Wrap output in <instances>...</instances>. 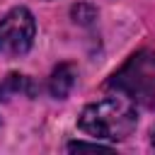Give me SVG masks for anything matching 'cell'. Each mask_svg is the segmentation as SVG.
<instances>
[{
  "instance_id": "obj_3",
  "label": "cell",
  "mask_w": 155,
  "mask_h": 155,
  "mask_svg": "<svg viewBox=\"0 0 155 155\" xmlns=\"http://www.w3.org/2000/svg\"><path fill=\"white\" fill-rule=\"evenodd\" d=\"M36 34V22L34 15L27 7H12L2 19H0V56L15 58L24 56Z\"/></svg>"
},
{
  "instance_id": "obj_5",
  "label": "cell",
  "mask_w": 155,
  "mask_h": 155,
  "mask_svg": "<svg viewBox=\"0 0 155 155\" xmlns=\"http://www.w3.org/2000/svg\"><path fill=\"white\" fill-rule=\"evenodd\" d=\"M27 85H29V82H27V78H24V75H17V73L7 75V80L0 85V99H5V94H7V92H12V94L22 92Z\"/></svg>"
},
{
  "instance_id": "obj_4",
  "label": "cell",
  "mask_w": 155,
  "mask_h": 155,
  "mask_svg": "<svg viewBox=\"0 0 155 155\" xmlns=\"http://www.w3.org/2000/svg\"><path fill=\"white\" fill-rule=\"evenodd\" d=\"M73 82H75V70L70 63H61L53 73H51V80H48V90L56 99H63L68 97V92L73 90Z\"/></svg>"
},
{
  "instance_id": "obj_1",
  "label": "cell",
  "mask_w": 155,
  "mask_h": 155,
  "mask_svg": "<svg viewBox=\"0 0 155 155\" xmlns=\"http://www.w3.org/2000/svg\"><path fill=\"white\" fill-rule=\"evenodd\" d=\"M78 126L102 140H124L138 126V114L126 94H114L87 104L78 119Z\"/></svg>"
},
{
  "instance_id": "obj_2",
  "label": "cell",
  "mask_w": 155,
  "mask_h": 155,
  "mask_svg": "<svg viewBox=\"0 0 155 155\" xmlns=\"http://www.w3.org/2000/svg\"><path fill=\"white\" fill-rule=\"evenodd\" d=\"M107 87H114L145 109H155V51L133 53L109 78Z\"/></svg>"
},
{
  "instance_id": "obj_6",
  "label": "cell",
  "mask_w": 155,
  "mask_h": 155,
  "mask_svg": "<svg viewBox=\"0 0 155 155\" xmlns=\"http://www.w3.org/2000/svg\"><path fill=\"white\" fill-rule=\"evenodd\" d=\"M68 150H109L99 143H82V140H75V143H68Z\"/></svg>"
},
{
  "instance_id": "obj_7",
  "label": "cell",
  "mask_w": 155,
  "mask_h": 155,
  "mask_svg": "<svg viewBox=\"0 0 155 155\" xmlns=\"http://www.w3.org/2000/svg\"><path fill=\"white\" fill-rule=\"evenodd\" d=\"M153 145H155V131H153Z\"/></svg>"
}]
</instances>
